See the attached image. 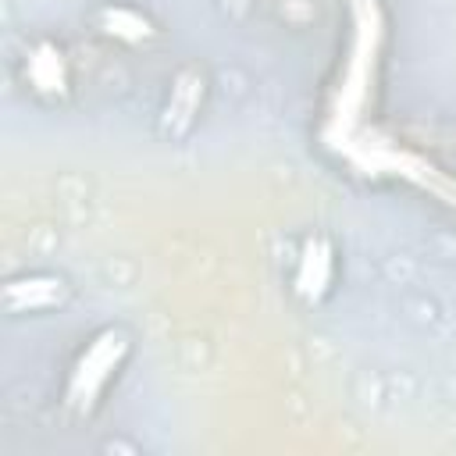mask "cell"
Here are the masks:
<instances>
[{
  "instance_id": "6da1fadb",
  "label": "cell",
  "mask_w": 456,
  "mask_h": 456,
  "mask_svg": "<svg viewBox=\"0 0 456 456\" xmlns=\"http://www.w3.org/2000/svg\"><path fill=\"white\" fill-rule=\"evenodd\" d=\"M128 349H132V342H128V335H125L121 328H103V331H96V335L86 342V349L78 353V360L71 363L68 388H64L68 410H75V413H82V417L93 413L96 403H100V395H103V388L110 385V378H114L118 367L125 363Z\"/></svg>"
},
{
  "instance_id": "7a4b0ae2",
  "label": "cell",
  "mask_w": 456,
  "mask_h": 456,
  "mask_svg": "<svg viewBox=\"0 0 456 456\" xmlns=\"http://www.w3.org/2000/svg\"><path fill=\"white\" fill-rule=\"evenodd\" d=\"M21 71H25V82L36 96L43 100H61L71 86V71H68V57L61 46L53 43H32L25 50V61H21Z\"/></svg>"
},
{
  "instance_id": "3957f363",
  "label": "cell",
  "mask_w": 456,
  "mask_h": 456,
  "mask_svg": "<svg viewBox=\"0 0 456 456\" xmlns=\"http://www.w3.org/2000/svg\"><path fill=\"white\" fill-rule=\"evenodd\" d=\"M7 310L11 314H39V310H53L68 299V285L64 278L53 274H32V278H14L4 289Z\"/></svg>"
},
{
  "instance_id": "277c9868",
  "label": "cell",
  "mask_w": 456,
  "mask_h": 456,
  "mask_svg": "<svg viewBox=\"0 0 456 456\" xmlns=\"http://www.w3.org/2000/svg\"><path fill=\"white\" fill-rule=\"evenodd\" d=\"M331 274H335V253H331L328 239H306L299 267H296V292L306 303H317L328 292Z\"/></svg>"
},
{
  "instance_id": "5b68a950",
  "label": "cell",
  "mask_w": 456,
  "mask_h": 456,
  "mask_svg": "<svg viewBox=\"0 0 456 456\" xmlns=\"http://www.w3.org/2000/svg\"><path fill=\"white\" fill-rule=\"evenodd\" d=\"M200 103H203V71L196 68H185L175 86H171V96H167V107H164V121L171 128V135H185L200 114Z\"/></svg>"
},
{
  "instance_id": "8992f818",
  "label": "cell",
  "mask_w": 456,
  "mask_h": 456,
  "mask_svg": "<svg viewBox=\"0 0 456 456\" xmlns=\"http://www.w3.org/2000/svg\"><path fill=\"white\" fill-rule=\"evenodd\" d=\"M96 28L103 36H110V39H121V43H146V39L157 36L153 21L142 11L128 7V4H107V7H100L96 11Z\"/></svg>"
}]
</instances>
